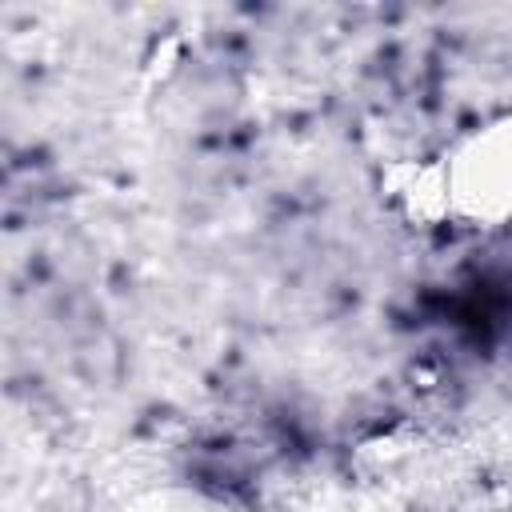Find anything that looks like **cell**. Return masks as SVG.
Returning a JSON list of instances; mask_svg holds the SVG:
<instances>
[{"label":"cell","mask_w":512,"mask_h":512,"mask_svg":"<svg viewBox=\"0 0 512 512\" xmlns=\"http://www.w3.org/2000/svg\"><path fill=\"white\" fill-rule=\"evenodd\" d=\"M448 216L500 228L512 220V112L480 124L440 156Z\"/></svg>","instance_id":"1"},{"label":"cell","mask_w":512,"mask_h":512,"mask_svg":"<svg viewBox=\"0 0 512 512\" xmlns=\"http://www.w3.org/2000/svg\"><path fill=\"white\" fill-rule=\"evenodd\" d=\"M136 512H224V508L208 504L204 496H192V492H164V496L144 500Z\"/></svg>","instance_id":"2"}]
</instances>
